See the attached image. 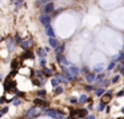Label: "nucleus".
Listing matches in <instances>:
<instances>
[{"mask_svg": "<svg viewBox=\"0 0 124 119\" xmlns=\"http://www.w3.org/2000/svg\"><path fill=\"white\" fill-rule=\"evenodd\" d=\"M88 115V111L85 108H79V110L71 111V119H78V118H85Z\"/></svg>", "mask_w": 124, "mask_h": 119, "instance_id": "1", "label": "nucleus"}, {"mask_svg": "<svg viewBox=\"0 0 124 119\" xmlns=\"http://www.w3.org/2000/svg\"><path fill=\"white\" fill-rule=\"evenodd\" d=\"M54 12H55V4L52 1H49V3L43 5V15H51Z\"/></svg>", "mask_w": 124, "mask_h": 119, "instance_id": "2", "label": "nucleus"}, {"mask_svg": "<svg viewBox=\"0 0 124 119\" xmlns=\"http://www.w3.org/2000/svg\"><path fill=\"white\" fill-rule=\"evenodd\" d=\"M56 61H57V63H60L62 66H71L72 65L63 54H56Z\"/></svg>", "mask_w": 124, "mask_h": 119, "instance_id": "3", "label": "nucleus"}, {"mask_svg": "<svg viewBox=\"0 0 124 119\" xmlns=\"http://www.w3.org/2000/svg\"><path fill=\"white\" fill-rule=\"evenodd\" d=\"M33 105L40 106V107H43V108H47L49 106V102H47L46 99H43V98H36V99H33Z\"/></svg>", "mask_w": 124, "mask_h": 119, "instance_id": "4", "label": "nucleus"}, {"mask_svg": "<svg viewBox=\"0 0 124 119\" xmlns=\"http://www.w3.org/2000/svg\"><path fill=\"white\" fill-rule=\"evenodd\" d=\"M51 20H52V17L49 15H40V17H39V21H40L44 26L51 25Z\"/></svg>", "mask_w": 124, "mask_h": 119, "instance_id": "5", "label": "nucleus"}, {"mask_svg": "<svg viewBox=\"0 0 124 119\" xmlns=\"http://www.w3.org/2000/svg\"><path fill=\"white\" fill-rule=\"evenodd\" d=\"M38 115H39V114H38V108H36V107H31V108H28V110L25 111L24 118L28 119V118H33V116H38Z\"/></svg>", "mask_w": 124, "mask_h": 119, "instance_id": "6", "label": "nucleus"}, {"mask_svg": "<svg viewBox=\"0 0 124 119\" xmlns=\"http://www.w3.org/2000/svg\"><path fill=\"white\" fill-rule=\"evenodd\" d=\"M6 42H7V49H8L9 52H12V50L15 49V46H16V44H15V40H14V37H8Z\"/></svg>", "mask_w": 124, "mask_h": 119, "instance_id": "7", "label": "nucleus"}, {"mask_svg": "<svg viewBox=\"0 0 124 119\" xmlns=\"http://www.w3.org/2000/svg\"><path fill=\"white\" fill-rule=\"evenodd\" d=\"M68 71L71 73V75L78 77L79 73H80V69H79L78 66H75V65H71V66H68Z\"/></svg>", "mask_w": 124, "mask_h": 119, "instance_id": "8", "label": "nucleus"}, {"mask_svg": "<svg viewBox=\"0 0 124 119\" xmlns=\"http://www.w3.org/2000/svg\"><path fill=\"white\" fill-rule=\"evenodd\" d=\"M32 44H33L32 40H31V38H27V40H24V41L20 44V46H22L24 50H30V46H31Z\"/></svg>", "mask_w": 124, "mask_h": 119, "instance_id": "9", "label": "nucleus"}, {"mask_svg": "<svg viewBox=\"0 0 124 119\" xmlns=\"http://www.w3.org/2000/svg\"><path fill=\"white\" fill-rule=\"evenodd\" d=\"M111 98H112V93H111V91H107V93H104V95L101 97V103H104V105H107V103L111 100Z\"/></svg>", "mask_w": 124, "mask_h": 119, "instance_id": "10", "label": "nucleus"}, {"mask_svg": "<svg viewBox=\"0 0 124 119\" xmlns=\"http://www.w3.org/2000/svg\"><path fill=\"white\" fill-rule=\"evenodd\" d=\"M48 44H49V46H51L52 49H56V48L59 46V41H57L55 37H49V38H48Z\"/></svg>", "mask_w": 124, "mask_h": 119, "instance_id": "11", "label": "nucleus"}, {"mask_svg": "<svg viewBox=\"0 0 124 119\" xmlns=\"http://www.w3.org/2000/svg\"><path fill=\"white\" fill-rule=\"evenodd\" d=\"M41 73H43L44 77H52L54 75V70L49 68H47V66H44L43 69H41Z\"/></svg>", "mask_w": 124, "mask_h": 119, "instance_id": "12", "label": "nucleus"}, {"mask_svg": "<svg viewBox=\"0 0 124 119\" xmlns=\"http://www.w3.org/2000/svg\"><path fill=\"white\" fill-rule=\"evenodd\" d=\"M47 53H48V52H47L46 48H44V49H43V48H39V49H36V54H38L40 58H46Z\"/></svg>", "mask_w": 124, "mask_h": 119, "instance_id": "13", "label": "nucleus"}, {"mask_svg": "<svg viewBox=\"0 0 124 119\" xmlns=\"http://www.w3.org/2000/svg\"><path fill=\"white\" fill-rule=\"evenodd\" d=\"M46 28V34L48 37H55V31H54V28H52L51 25H48V26H44Z\"/></svg>", "mask_w": 124, "mask_h": 119, "instance_id": "14", "label": "nucleus"}, {"mask_svg": "<svg viewBox=\"0 0 124 119\" xmlns=\"http://www.w3.org/2000/svg\"><path fill=\"white\" fill-rule=\"evenodd\" d=\"M64 49H65V45L59 44V46L55 49V54H63V53H64Z\"/></svg>", "mask_w": 124, "mask_h": 119, "instance_id": "15", "label": "nucleus"}, {"mask_svg": "<svg viewBox=\"0 0 124 119\" xmlns=\"http://www.w3.org/2000/svg\"><path fill=\"white\" fill-rule=\"evenodd\" d=\"M85 79H87V82H93V81H96V75H95V73L89 71V73L85 75Z\"/></svg>", "mask_w": 124, "mask_h": 119, "instance_id": "16", "label": "nucleus"}, {"mask_svg": "<svg viewBox=\"0 0 124 119\" xmlns=\"http://www.w3.org/2000/svg\"><path fill=\"white\" fill-rule=\"evenodd\" d=\"M123 60H124V50H121V52L119 53V54L116 56V57L113 58L112 61H115V62L117 63V62H121V61H123Z\"/></svg>", "mask_w": 124, "mask_h": 119, "instance_id": "17", "label": "nucleus"}, {"mask_svg": "<svg viewBox=\"0 0 124 119\" xmlns=\"http://www.w3.org/2000/svg\"><path fill=\"white\" fill-rule=\"evenodd\" d=\"M14 40H15V44H16V45H20L23 41H24V38H22V36H20L19 33H16V34H15Z\"/></svg>", "mask_w": 124, "mask_h": 119, "instance_id": "18", "label": "nucleus"}, {"mask_svg": "<svg viewBox=\"0 0 124 119\" xmlns=\"http://www.w3.org/2000/svg\"><path fill=\"white\" fill-rule=\"evenodd\" d=\"M20 103H22V98H20V97L12 98V105H14V106H20Z\"/></svg>", "mask_w": 124, "mask_h": 119, "instance_id": "19", "label": "nucleus"}, {"mask_svg": "<svg viewBox=\"0 0 124 119\" xmlns=\"http://www.w3.org/2000/svg\"><path fill=\"white\" fill-rule=\"evenodd\" d=\"M46 94H47V91H46V90H43V89H40V90H38V91H36V95H38V98H43V99H44Z\"/></svg>", "mask_w": 124, "mask_h": 119, "instance_id": "20", "label": "nucleus"}, {"mask_svg": "<svg viewBox=\"0 0 124 119\" xmlns=\"http://www.w3.org/2000/svg\"><path fill=\"white\" fill-rule=\"evenodd\" d=\"M55 78L59 82H67V79H65V77L63 75V74H55Z\"/></svg>", "mask_w": 124, "mask_h": 119, "instance_id": "21", "label": "nucleus"}, {"mask_svg": "<svg viewBox=\"0 0 124 119\" xmlns=\"http://www.w3.org/2000/svg\"><path fill=\"white\" fill-rule=\"evenodd\" d=\"M23 58H33V53L31 52V50H25V53L23 54Z\"/></svg>", "mask_w": 124, "mask_h": 119, "instance_id": "22", "label": "nucleus"}, {"mask_svg": "<svg viewBox=\"0 0 124 119\" xmlns=\"http://www.w3.org/2000/svg\"><path fill=\"white\" fill-rule=\"evenodd\" d=\"M62 93H63V87L60 86V85L57 87H55V91H54L55 95H59V94H62Z\"/></svg>", "mask_w": 124, "mask_h": 119, "instance_id": "23", "label": "nucleus"}, {"mask_svg": "<svg viewBox=\"0 0 124 119\" xmlns=\"http://www.w3.org/2000/svg\"><path fill=\"white\" fill-rule=\"evenodd\" d=\"M95 94H96L97 97H103V95H104V89H101V87H100V89H96Z\"/></svg>", "mask_w": 124, "mask_h": 119, "instance_id": "24", "label": "nucleus"}, {"mask_svg": "<svg viewBox=\"0 0 124 119\" xmlns=\"http://www.w3.org/2000/svg\"><path fill=\"white\" fill-rule=\"evenodd\" d=\"M115 68H116V62L115 61H111L109 65L107 66V70H112V69H115Z\"/></svg>", "mask_w": 124, "mask_h": 119, "instance_id": "25", "label": "nucleus"}, {"mask_svg": "<svg viewBox=\"0 0 124 119\" xmlns=\"http://www.w3.org/2000/svg\"><path fill=\"white\" fill-rule=\"evenodd\" d=\"M59 83H60V82L57 81V79L55 78V77H54V78L51 79V85H52V86H54V87H57V86H59Z\"/></svg>", "mask_w": 124, "mask_h": 119, "instance_id": "26", "label": "nucleus"}, {"mask_svg": "<svg viewBox=\"0 0 124 119\" xmlns=\"http://www.w3.org/2000/svg\"><path fill=\"white\" fill-rule=\"evenodd\" d=\"M85 100H88V98H87V95H85V94H83L80 98H79V102H80V103H84Z\"/></svg>", "mask_w": 124, "mask_h": 119, "instance_id": "27", "label": "nucleus"}, {"mask_svg": "<svg viewBox=\"0 0 124 119\" xmlns=\"http://www.w3.org/2000/svg\"><path fill=\"white\" fill-rule=\"evenodd\" d=\"M8 110H9V107H8V106H4L3 108H0V113H1V114L4 115V114H7V113H8Z\"/></svg>", "mask_w": 124, "mask_h": 119, "instance_id": "28", "label": "nucleus"}, {"mask_svg": "<svg viewBox=\"0 0 124 119\" xmlns=\"http://www.w3.org/2000/svg\"><path fill=\"white\" fill-rule=\"evenodd\" d=\"M39 63H40V66H41V68H44V66L47 65V60H46V58H40Z\"/></svg>", "mask_w": 124, "mask_h": 119, "instance_id": "29", "label": "nucleus"}, {"mask_svg": "<svg viewBox=\"0 0 124 119\" xmlns=\"http://www.w3.org/2000/svg\"><path fill=\"white\" fill-rule=\"evenodd\" d=\"M119 79H120V75L117 74V75H115L112 79H111V82H112V83H117V82H119Z\"/></svg>", "mask_w": 124, "mask_h": 119, "instance_id": "30", "label": "nucleus"}, {"mask_svg": "<svg viewBox=\"0 0 124 119\" xmlns=\"http://www.w3.org/2000/svg\"><path fill=\"white\" fill-rule=\"evenodd\" d=\"M96 73H100V71L103 70V65H97V66H95V69H93Z\"/></svg>", "mask_w": 124, "mask_h": 119, "instance_id": "31", "label": "nucleus"}, {"mask_svg": "<svg viewBox=\"0 0 124 119\" xmlns=\"http://www.w3.org/2000/svg\"><path fill=\"white\" fill-rule=\"evenodd\" d=\"M47 3H49V0H38V5H44Z\"/></svg>", "mask_w": 124, "mask_h": 119, "instance_id": "32", "label": "nucleus"}, {"mask_svg": "<svg viewBox=\"0 0 124 119\" xmlns=\"http://www.w3.org/2000/svg\"><path fill=\"white\" fill-rule=\"evenodd\" d=\"M80 73H84V74L87 75V74L89 73V69H88V68H81V69H80Z\"/></svg>", "mask_w": 124, "mask_h": 119, "instance_id": "33", "label": "nucleus"}, {"mask_svg": "<svg viewBox=\"0 0 124 119\" xmlns=\"http://www.w3.org/2000/svg\"><path fill=\"white\" fill-rule=\"evenodd\" d=\"M96 79H97V82H100V83H101V79H104V74H100V75H97Z\"/></svg>", "mask_w": 124, "mask_h": 119, "instance_id": "34", "label": "nucleus"}, {"mask_svg": "<svg viewBox=\"0 0 124 119\" xmlns=\"http://www.w3.org/2000/svg\"><path fill=\"white\" fill-rule=\"evenodd\" d=\"M63 11H64V9H63V8H59V9H56V11H55V12H54V16H56V15H59V13H62Z\"/></svg>", "mask_w": 124, "mask_h": 119, "instance_id": "35", "label": "nucleus"}, {"mask_svg": "<svg viewBox=\"0 0 124 119\" xmlns=\"http://www.w3.org/2000/svg\"><path fill=\"white\" fill-rule=\"evenodd\" d=\"M17 66H19V61H14V68L16 69Z\"/></svg>", "mask_w": 124, "mask_h": 119, "instance_id": "36", "label": "nucleus"}, {"mask_svg": "<svg viewBox=\"0 0 124 119\" xmlns=\"http://www.w3.org/2000/svg\"><path fill=\"white\" fill-rule=\"evenodd\" d=\"M71 103H78V99L76 98H71Z\"/></svg>", "mask_w": 124, "mask_h": 119, "instance_id": "37", "label": "nucleus"}, {"mask_svg": "<svg viewBox=\"0 0 124 119\" xmlns=\"http://www.w3.org/2000/svg\"><path fill=\"white\" fill-rule=\"evenodd\" d=\"M121 95H124V90H121V91L117 93V97H121Z\"/></svg>", "mask_w": 124, "mask_h": 119, "instance_id": "38", "label": "nucleus"}, {"mask_svg": "<svg viewBox=\"0 0 124 119\" xmlns=\"http://www.w3.org/2000/svg\"><path fill=\"white\" fill-rule=\"evenodd\" d=\"M104 108H105V105L104 103H100V110H104Z\"/></svg>", "mask_w": 124, "mask_h": 119, "instance_id": "39", "label": "nucleus"}, {"mask_svg": "<svg viewBox=\"0 0 124 119\" xmlns=\"http://www.w3.org/2000/svg\"><path fill=\"white\" fill-rule=\"evenodd\" d=\"M92 89H93V86H85V90H88V91H89V90H92Z\"/></svg>", "mask_w": 124, "mask_h": 119, "instance_id": "40", "label": "nucleus"}, {"mask_svg": "<svg viewBox=\"0 0 124 119\" xmlns=\"http://www.w3.org/2000/svg\"><path fill=\"white\" fill-rule=\"evenodd\" d=\"M87 119H93V116H87Z\"/></svg>", "mask_w": 124, "mask_h": 119, "instance_id": "41", "label": "nucleus"}, {"mask_svg": "<svg viewBox=\"0 0 124 119\" xmlns=\"http://www.w3.org/2000/svg\"><path fill=\"white\" fill-rule=\"evenodd\" d=\"M49 1H52V3H54V1H55V0H49Z\"/></svg>", "mask_w": 124, "mask_h": 119, "instance_id": "42", "label": "nucleus"}, {"mask_svg": "<svg viewBox=\"0 0 124 119\" xmlns=\"http://www.w3.org/2000/svg\"><path fill=\"white\" fill-rule=\"evenodd\" d=\"M117 119H124V118H117Z\"/></svg>", "mask_w": 124, "mask_h": 119, "instance_id": "43", "label": "nucleus"}]
</instances>
